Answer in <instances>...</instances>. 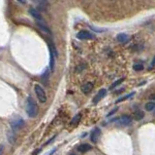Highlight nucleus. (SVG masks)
Masks as SVG:
<instances>
[{
  "label": "nucleus",
  "instance_id": "nucleus-15",
  "mask_svg": "<svg viewBox=\"0 0 155 155\" xmlns=\"http://www.w3.org/2000/svg\"><path fill=\"white\" fill-rule=\"evenodd\" d=\"M146 109L147 111H153L155 109V103L154 101H150V103H147L146 104Z\"/></svg>",
  "mask_w": 155,
  "mask_h": 155
},
{
  "label": "nucleus",
  "instance_id": "nucleus-6",
  "mask_svg": "<svg viewBox=\"0 0 155 155\" xmlns=\"http://www.w3.org/2000/svg\"><path fill=\"white\" fill-rule=\"evenodd\" d=\"M106 95H107V90H106V89H101V90L97 93V95L94 97V99H93V103H98L103 98L106 97Z\"/></svg>",
  "mask_w": 155,
  "mask_h": 155
},
{
  "label": "nucleus",
  "instance_id": "nucleus-5",
  "mask_svg": "<svg viewBox=\"0 0 155 155\" xmlns=\"http://www.w3.org/2000/svg\"><path fill=\"white\" fill-rule=\"evenodd\" d=\"M77 37L81 39V40H86V39H93L94 35L88 32V31H86V30H82L77 34Z\"/></svg>",
  "mask_w": 155,
  "mask_h": 155
},
{
  "label": "nucleus",
  "instance_id": "nucleus-14",
  "mask_svg": "<svg viewBox=\"0 0 155 155\" xmlns=\"http://www.w3.org/2000/svg\"><path fill=\"white\" fill-rule=\"evenodd\" d=\"M30 14H31L32 16L34 17L35 19L37 20V21H42V17L41 15H40V13H39L37 10H35V9H30Z\"/></svg>",
  "mask_w": 155,
  "mask_h": 155
},
{
  "label": "nucleus",
  "instance_id": "nucleus-9",
  "mask_svg": "<svg viewBox=\"0 0 155 155\" xmlns=\"http://www.w3.org/2000/svg\"><path fill=\"white\" fill-rule=\"evenodd\" d=\"M90 149H92L91 146H89V144H87V143H82V144L79 146V147H78V150H79V152H82V153L89 151Z\"/></svg>",
  "mask_w": 155,
  "mask_h": 155
},
{
  "label": "nucleus",
  "instance_id": "nucleus-2",
  "mask_svg": "<svg viewBox=\"0 0 155 155\" xmlns=\"http://www.w3.org/2000/svg\"><path fill=\"white\" fill-rule=\"evenodd\" d=\"M34 91H35V94L38 98V100L40 103H45L47 101V96H46V92L44 91V89L40 86V85L36 84L34 86Z\"/></svg>",
  "mask_w": 155,
  "mask_h": 155
},
{
  "label": "nucleus",
  "instance_id": "nucleus-13",
  "mask_svg": "<svg viewBox=\"0 0 155 155\" xmlns=\"http://www.w3.org/2000/svg\"><path fill=\"white\" fill-rule=\"evenodd\" d=\"M116 39L120 43H125V42H127V41H128L129 37H128V35H127V34H125V33H119V34L116 36Z\"/></svg>",
  "mask_w": 155,
  "mask_h": 155
},
{
  "label": "nucleus",
  "instance_id": "nucleus-21",
  "mask_svg": "<svg viewBox=\"0 0 155 155\" xmlns=\"http://www.w3.org/2000/svg\"><path fill=\"white\" fill-rule=\"evenodd\" d=\"M39 2H40V3H42L43 4V5H49V1H47V0H39Z\"/></svg>",
  "mask_w": 155,
  "mask_h": 155
},
{
  "label": "nucleus",
  "instance_id": "nucleus-10",
  "mask_svg": "<svg viewBox=\"0 0 155 155\" xmlns=\"http://www.w3.org/2000/svg\"><path fill=\"white\" fill-rule=\"evenodd\" d=\"M50 54H51V61H50V67L51 70H54V50H52V46L50 44Z\"/></svg>",
  "mask_w": 155,
  "mask_h": 155
},
{
  "label": "nucleus",
  "instance_id": "nucleus-22",
  "mask_svg": "<svg viewBox=\"0 0 155 155\" xmlns=\"http://www.w3.org/2000/svg\"><path fill=\"white\" fill-rule=\"evenodd\" d=\"M149 99H150V100H155V94L150 95V96H149Z\"/></svg>",
  "mask_w": 155,
  "mask_h": 155
},
{
  "label": "nucleus",
  "instance_id": "nucleus-19",
  "mask_svg": "<svg viewBox=\"0 0 155 155\" xmlns=\"http://www.w3.org/2000/svg\"><path fill=\"white\" fill-rule=\"evenodd\" d=\"M133 68H134V70H136V71H141L143 69V65H142V64H135V65H133Z\"/></svg>",
  "mask_w": 155,
  "mask_h": 155
},
{
  "label": "nucleus",
  "instance_id": "nucleus-24",
  "mask_svg": "<svg viewBox=\"0 0 155 155\" xmlns=\"http://www.w3.org/2000/svg\"><path fill=\"white\" fill-rule=\"evenodd\" d=\"M152 65H155V57L153 59V61H152Z\"/></svg>",
  "mask_w": 155,
  "mask_h": 155
},
{
  "label": "nucleus",
  "instance_id": "nucleus-11",
  "mask_svg": "<svg viewBox=\"0 0 155 155\" xmlns=\"http://www.w3.org/2000/svg\"><path fill=\"white\" fill-rule=\"evenodd\" d=\"M133 117L136 120H142L145 118V112L142 110H136L133 114Z\"/></svg>",
  "mask_w": 155,
  "mask_h": 155
},
{
  "label": "nucleus",
  "instance_id": "nucleus-7",
  "mask_svg": "<svg viewBox=\"0 0 155 155\" xmlns=\"http://www.w3.org/2000/svg\"><path fill=\"white\" fill-rule=\"evenodd\" d=\"M100 134H101V131L100 129L98 128H95L91 133V136H90V139H91V142L93 143H96V142H98V138L100 136Z\"/></svg>",
  "mask_w": 155,
  "mask_h": 155
},
{
  "label": "nucleus",
  "instance_id": "nucleus-20",
  "mask_svg": "<svg viewBox=\"0 0 155 155\" xmlns=\"http://www.w3.org/2000/svg\"><path fill=\"white\" fill-rule=\"evenodd\" d=\"M133 95H135V92H133V93H131V94H129V95H127L126 97H123V98H121V99H119V100H117V101H116V103H119V101H122V100H126V99H128V98L132 97V96H133Z\"/></svg>",
  "mask_w": 155,
  "mask_h": 155
},
{
  "label": "nucleus",
  "instance_id": "nucleus-12",
  "mask_svg": "<svg viewBox=\"0 0 155 155\" xmlns=\"http://www.w3.org/2000/svg\"><path fill=\"white\" fill-rule=\"evenodd\" d=\"M37 26L40 27V28L43 30V31H45V32L49 33V34H51V30H50V28L47 27L46 25H45L43 22H41V21H37Z\"/></svg>",
  "mask_w": 155,
  "mask_h": 155
},
{
  "label": "nucleus",
  "instance_id": "nucleus-23",
  "mask_svg": "<svg viewBox=\"0 0 155 155\" xmlns=\"http://www.w3.org/2000/svg\"><path fill=\"white\" fill-rule=\"evenodd\" d=\"M19 2H20V3H23V4H25L26 3V0H18Z\"/></svg>",
  "mask_w": 155,
  "mask_h": 155
},
{
  "label": "nucleus",
  "instance_id": "nucleus-3",
  "mask_svg": "<svg viewBox=\"0 0 155 155\" xmlns=\"http://www.w3.org/2000/svg\"><path fill=\"white\" fill-rule=\"evenodd\" d=\"M24 125V120L20 118V117H18V118H14L13 120H11L10 122V126L12 128L13 131H17V130H19L20 128H22V126Z\"/></svg>",
  "mask_w": 155,
  "mask_h": 155
},
{
  "label": "nucleus",
  "instance_id": "nucleus-1",
  "mask_svg": "<svg viewBox=\"0 0 155 155\" xmlns=\"http://www.w3.org/2000/svg\"><path fill=\"white\" fill-rule=\"evenodd\" d=\"M26 113L30 118H34L37 116L38 113V106L37 103L31 97H28L26 100V106H25Z\"/></svg>",
  "mask_w": 155,
  "mask_h": 155
},
{
  "label": "nucleus",
  "instance_id": "nucleus-25",
  "mask_svg": "<svg viewBox=\"0 0 155 155\" xmlns=\"http://www.w3.org/2000/svg\"><path fill=\"white\" fill-rule=\"evenodd\" d=\"M70 155H76V154H74V153H72V154H70Z\"/></svg>",
  "mask_w": 155,
  "mask_h": 155
},
{
  "label": "nucleus",
  "instance_id": "nucleus-18",
  "mask_svg": "<svg viewBox=\"0 0 155 155\" xmlns=\"http://www.w3.org/2000/svg\"><path fill=\"white\" fill-rule=\"evenodd\" d=\"M7 138H8V139H9L10 143H14V142H15V135H14L13 132H9L8 134H7Z\"/></svg>",
  "mask_w": 155,
  "mask_h": 155
},
{
  "label": "nucleus",
  "instance_id": "nucleus-8",
  "mask_svg": "<svg viewBox=\"0 0 155 155\" xmlns=\"http://www.w3.org/2000/svg\"><path fill=\"white\" fill-rule=\"evenodd\" d=\"M92 87H93V84L91 82H87L85 84H83L82 86V92L83 94H88L89 92L92 90Z\"/></svg>",
  "mask_w": 155,
  "mask_h": 155
},
{
  "label": "nucleus",
  "instance_id": "nucleus-4",
  "mask_svg": "<svg viewBox=\"0 0 155 155\" xmlns=\"http://www.w3.org/2000/svg\"><path fill=\"white\" fill-rule=\"evenodd\" d=\"M131 116L129 115H122V116L118 117V119L116 120V124L119 126H127L131 123Z\"/></svg>",
  "mask_w": 155,
  "mask_h": 155
},
{
  "label": "nucleus",
  "instance_id": "nucleus-17",
  "mask_svg": "<svg viewBox=\"0 0 155 155\" xmlns=\"http://www.w3.org/2000/svg\"><path fill=\"white\" fill-rule=\"evenodd\" d=\"M123 81H124V78H120V79H118L117 81H115L114 83H113V84L111 85V87H110V90H114V88L117 87V86H118L119 84H121V83H122Z\"/></svg>",
  "mask_w": 155,
  "mask_h": 155
},
{
  "label": "nucleus",
  "instance_id": "nucleus-16",
  "mask_svg": "<svg viewBox=\"0 0 155 155\" xmlns=\"http://www.w3.org/2000/svg\"><path fill=\"white\" fill-rule=\"evenodd\" d=\"M81 118H82V115L81 114H77L76 116L72 119V121H71V125H77L81 121Z\"/></svg>",
  "mask_w": 155,
  "mask_h": 155
}]
</instances>
